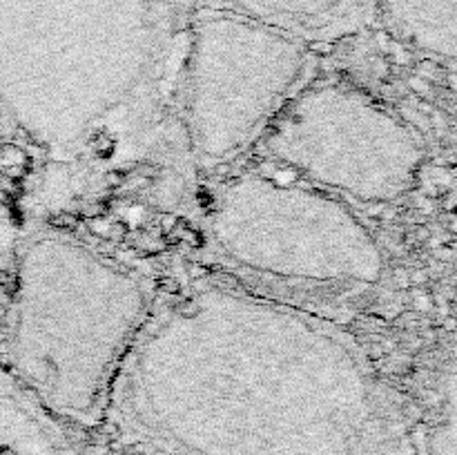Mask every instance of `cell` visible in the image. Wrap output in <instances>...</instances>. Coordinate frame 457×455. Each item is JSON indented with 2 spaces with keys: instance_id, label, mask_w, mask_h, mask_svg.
Wrapping results in <instances>:
<instances>
[{
  "instance_id": "cell-5",
  "label": "cell",
  "mask_w": 457,
  "mask_h": 455,
  "mask_svg": "<svg viewBox=\"0 0 457 455\" xmlns=\"http://www.w3.org/2000/svg\"><path fill=\"white\" fill-rule=\"evenodd\" d=\"M312 79L308 45L245 18L196 7L181 88L192 165L214 170L241 156Z\"/></svg>"
},
{
  "instance_id": "cell-8",
  "label": "cell",
  "mask_w": 457,
  "mask_h": 455,
  "mask_svg": "<svg viewBox=\"0 0 457 455\" xmlns=\"http://www.w3.org/2000/svg\"><path fill=\"white\" fill-rule=\"evenodd\" d=\"M375 18L408 52L453 65L457 52L455 0H375Z\"/></svg>"
},
{
  "instance_id": "cell-7",
  "label": "cell",
  "mask_w": 457,
  "mask_h": 455,
  "mask_svg": "<svg viewBox=\"0 0 457 455\" xmlns=\"http://www.w3.org/2000/svg\"><path fill=\"white\" fill-rule=\"evenodd\" d=\"M194 7L259 23L308 47L348 38L375 18V0H194Z\"/></svg>"
},
{
  "instance_id": "cell-4",
  "label": "cell",
  "mask_w": 457,
  "mask_h": 455,
  "mask_svg": "<svg viewBox=\"0 0 457 455\" xmlns=\"http://www.w3.org/2000/svg\"><path fill=\"white\" fill-rule=\"evenodd\" d=\"M203 245L232 286L321 317L364 308L388 281L386 252L364 219L294 176L227 179L207 201Z\"/></svg>"
},
{
  "instance_id": "cell-1",
  "label": "cell",
  "mask_w": 457,
  "mask_h": 455,
  "mask_svg": "<svg viewBox=\"0 0 457 455\" xmlns=\"http://www.w3.org/2000/svg\"><path fill=\"white\" fill-rule=\"evenodd\" d=\"M105 415L154 455H411L402 409L344 328L232 283L152 306Z\"/></svg>"
},
{
  "instance_id": "cell-2",
  "label": "cell",
  "mask_w": 457,
  "mask_h": 455,
  "mask_svg": "<svg viewBox=\"0 0 457 455\" xmlns=\"http://www.w3.org/2000/svg\"><path fill=\"white\" fill-rule=\"evenodd\" d=\"M194 0H0V172L38 216L174 203Z\"/></svg>"
},
{
  "instance_id": "cell-3",
  "label": "cell",
  "mask_w": 457,
  "mask_h": 455,
  "mask_svg": "<svg viewBox=\"0 0 457 455\" xmlns=\"http://www.w3.org/2000/svg\"><path fill=\"white\" fill-rule=\"evenodd\" d=\"M152 306L134 270L76 232L38 225L16 252L9 373L52 415L94 424Z\"/></svg>"
},
{
  "instance_id": "cell-6",
  "label": "cell",
  "mask_w": 457,
  "mask_h": 455,
  "mask_svg": "<svg viewBox=\"0 0 457 455\" xmlns=\"http://www.w3.org/2000/svg\"><path fill=\"white\" fill-rule=\"evenodd\" d=\"M294 179L357 205H390L422 174L420 139L355 85L310 81L263 134Z\"/></svg>"
}]
</instances>
